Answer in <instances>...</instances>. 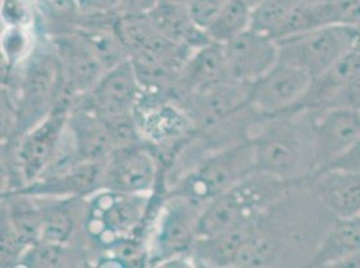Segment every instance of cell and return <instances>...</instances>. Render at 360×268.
I'll return each instance as SVG.
<instances>
[{
  "label": "cell",
  "mask_w": 360,
  "mask_h": 268,
  "mask_svg": "<svg viewBox=\"0 0 360 268\" xmlns=\"http://www.w3.org/2000/svg\"><path fill=\"white\" fill-rule=\"evenodd\" d=\"M359 74L360 50L354 47L328 70L312 79V85L299 105L296 113H317L330 109L345 86Z\"/></svg>",
  "instance_id": "16"
},
{
  "label": "cell",
  "mask_w": 360,
  "mask_h": 268,
  "mask_svg": "<svg viewBox=\"0 0 360 268\" xmlns=\"http://www.w3.org/2000/svg\"><path fill=\"white\" fill-rule=\"evenodd\" d=\"M231 81L253 83L278 62V46L265 34L249 29L224 45Z\"/></svg>",
  "instance_id": "12"
},
{
  "label": "cell",
  "mask_w": 360,
  "mask_h": 268,
  "mask_svg": "<svg viewBox=\"0 0 360 268\" xmlns=\"http://www.w3.org/2000/svg\"><path fill=\"white\" fill-rule=\"evenodd\" d=\"M255 172L253 140L240 141L206 157L180 181L169 196H183L206 206Z\"/></svg>",
  "instance_id": "2"
},
{
  "label": "cell",
  "mask_w": 360,
  "mask_h": 268,
  "mask_svg": "<svg viewBox=\"0 0 360 268\" xmlns=\"http://www.w3.org/2000/svg\"><path fill=\"white\" fill-rule=\"evenodd\" d=\"M227 79L230 78L224 46L209 43L193 51L180 73L178 85L186 97L196 90Z\"/></svg>",
  "instance_id": "19"
},
{
  "label": "cell",
  "mask_w": 360,
  "mask_h": 268,
  "mask_svg": "<svg viewBox=\"0 0 360 268\" xmlns=\"http://www.w3.org/2000/svg\"><path fill=\"white\" fill-rule=\"evenodd\" d=\"M356 27L336 25L276 41L278 60L304 69L316 78L351 51Z\"/></svg>",
  "instance_id": "3"
},
{
  "label": "cell",
  "mask_w": 360,
  "mask_h": 268,
  "mask_svg": "<svg viewBox=\"0 0 360 268\" xmlns=\"http://www.w3.org/2000/svg\"><path fill=\"white\" fill-rule=\"evenodd\" d=\"M252 10H255L257 7H259L261 4H264L265 1H268V0H243Z\"/></svg>",
  "instance_id": "31"
},
{
  "label": "cell",
  "mask_w": 360,
  "mask_h": 268,
  "mask_svg": "<svg viewBox=\"0 0 360 268\" xmlns=\"http://www.w3.org/2000/svg\"><path fill=\"white\" fill-rule=\"evenodd\" d=\"M314 116L316 170H320L352 147L360 137V110L338 106Z\"/></svg>",
  "instance_id": "10"
},
{
  "label": "cell",
  "mask_w": 360,
  "mask_h": 268,
  "mask_svg": "<svg viewBox=\"0 0 360 268\" xmlns=\"http://www.w3.org/2000/svg\"><path fill=\"white\" fill-rule=\"evenodd\" d=\"M158 179V163L146 147L117 148L106 160L103 189L129 194L150 192Z\"/></svg>",
  "instance_id": "9"
},
{
  "label": "cell",
  "mask_w": 360,
  "mask_h": 268,
  "mask_svg": "<svg viewBox=\"0 0 360 268\" xmlns=\"http://www.w3.org/2000/svg\"><path fill=\"white\" fill-rule=\"evenodd\" d=\"M31 1H34V0H31Z\"/></svg>",
  "instance_id": "34"
},
{
  "label": "cell",
  "mask_w": 360,
  "mask_h": 268,
  "mask_svg": "<svg viewBox=\"0 0 360 268\" xmlns=\"http://www.w3.org/2000/svg\"><path fill=\"white\" fill-rule=\"evenodd\" d=\"M231 0H188L187 10L196 25L206 31Z\"/></svg>",
  "instance_id": "26"
},
{
  "label": "cell",
  "mask_w": 360,
  "mask_h": 268,
  "mask_svg": "<svg viewBox=\"0 0 360 268\" xmlns=\"http://www.w3.org/2000/svg\"><path fill=\"white\" fill-rule=\"evenodd\" d=\"M253 10L243 0H231L206 29L212 43L226 45L252 29Z\"/></svg>",
  "instance_id": "21"
},
{
  "label": "cell",
  "mask_w": 360,
  "mask_h": 268,
  "mask_svg": "<svg viewBox=\"0 0 360 268\" xmlns=\"http://www.w3.org/2000/svg\"><path fill=\"white\" fill-rule=\"evenodd\" d=\"M309 0H268L253 10L252 29L273 39L286 18L300 4Z\"/></svg>",
  "instance_id": "22"
},
{
  "label": "cell",
  "mask_w": 360,
  "mask_h": 268,
  "mask_svg": "<svg viewBox=\"0 0 360 268\" xmlns=\"http://www.w3.org/2000/svg\"><path fill=\"white\" fill-rule=\"evenodd\" d=\"M171 1H178V3H184V4L188 3V0H171Z\"/></svg>",
  "instance_id": "33"
},
{
  "label": "cell",
  "mask_w": 360,
  "mask_h": 268,
  "mask_svg": "<svg viewBox=\"0 0 360 268\" xmlns=\"http://www.w3.org/2000/svg\"><path fill=\"white\" fill-rule=\"evenodd\" d=\"M205 208L183 196H171L153 234V250L159 260L187 253L198 240V225Z\"/></svg>",
  "instance_id": "7"
},
{
  "label": "cell",
  "mask_w": 360,
  "mask_h": 268,
  "mask_svg": "<svg viewBox=\"0 0 360 268\" xmlns=\"http://www.w3.org/2000/svg\"><path fill=\"white\" fill-rule=\"evenodd\" d=\"M41 208V239L47 243L63 246L73 234L70 212L58 203H39Z\"/></svg>",
  "instance_id": "23"
},
{
  "label": "cell",
  "mask_w": 360,
  "mask_h": 268,
  "mask_svg": "<svg viewBox=\"0 0 360 268\" xmlns=\"http://www.w3.org/2000/svg\"><path fill=\"white\" fill-rule=\"evenodd\" d=\"M309 189L335 219L360 215V173L343 169H321L308 180Z\"/></svg>",
  "instance_id": "15"
},
{
  "label": "cell",
  "mask_w": 360,
  "mask_h": 268,
  "mask_svg": "<svg viewBox=\"0 0 360 268\" xmlns=\"http://www.w3.org/2000/svg\"><path fill=\"white\" fill-rule=\"evenodd\" d=\"M31 0H1V20L6 27H29L32 20Z\"/></svg>",
  "instance_id": "25"
},
{
  "label": "cell",
  "mask_w": 360,
  "mask_h": 268,
  "mask_svg": "<svg viewBox=\"0 0 360 268\" xmlns=\"http://www.w3.org/2000/svg\"><path fill=\"white\" fill-rule=\"evenodd\" d=\"M77 11L86 16L117 15L121 0H72Z\"/></svg>",
  "instance_id": "27"
},
{
  "label": "cell",
  "mask_w": 360,
  "mask_h": 268,
  "mask_svg": "<svg viewBox=\"0 0 360 268\" xmlns=\"http://www.w3.org/2000/svg\"><path fill=\"white\" fill-rule=\"evenodd\" d=\"M323 169H343L360 173V137L345 154H342L339 159H336L333 163Z\"/></svg>",
  "instance_id": "28"
},
{
  "label": "cell",
  "mask_w": 360,
  "mask_h": 268,
  "mask_svg": "<svg viewBox=\"0 0 360 268\" xmlns=\"http://www.w3.org/2000/svg\"><path fill=\"white\" fill-rule=\"evenodd\" d=\"M312 79L304 69L278 60L252 83L249 107L262 119L296 113Z\"/></svg>",
  "instance_id": "5"
},
{
  "label": "cell",
  "mask_w": 360,
  "mask_h": 268,
  "mask_svg": "<svg viewBox=\"0 0 360 268\" xmlns=\"http://www.w3.org/2000/svg\"><path fill=\"white\" fill-rule=\"evenodd\" d=\"M63 72L65 100L89 93L90 89L105 73L106 69L97 57L84 34L60 36L56 42Z\"/></svg>",
  "instance_id": "14"
},
{
  "label": "cell",
  "mask_w": 360,
  "mask_h": 268,
  "mask_svg": "<svg viewBox=\"0 0 360 268\" xmlns=\"http://www.w3.org/2000/svg\"><path fill=\"white\" fill-rule=\"evenodd\" d=\"M265 126L255 135V169L278 179L300 182L316 170L314 116L297 112L265 119Z\"/></svg>",
  "instance_id": "1"
},
{
  "label": "cell",
  "mask_w": 360,
  "mask_h": 268,
  "mask_svg": "<svg viewBox=\"0 0 360 268\" xmlns=\"http://www.w3.org/2000/svg\"><path fill=\"white\" fill-rule=\"evenodd\" d=\"M148 15L158 31L176 45L195 51L199 47L212 43L206 31L193 20L184 3L162 0Z\"/></svg>",
  "instance_id": "17"
},
{
  "label": "cell",
  "mask_w": 360,
  "mask_h": 268,
  "mask_svg": "<svg viewBox=\"0 0 360 268\" xmlns=\"http://www.w3.org/2000/svg\"><path fill=\"white\" fill-rule=\"evenodd\" d=\"M65 97V72L57 53L31 60L23 75L19 100V126L25 133L47 117Z\"/></svg>",
  "instance_id": "4"
},
{
  "label": "cell",
  "mask_w": 360,
  "mask_h": 268,
  "mask_svg": "<svg viewBox=\"0 0 360 268\" xmlns=\"http://www.w3.org/2000/svg\"><path fill=\"white\" fill-rule=\"evenodd\" d=\"M360 253V215L336 219L320 240L308 266L338 267L342 262Z\"/></svg>",
  "instance_id": "18"
},
{
  "label": "cell",
  "mask_w": 360,
  "mask_h": 268,
  "mask_svg": "<svg viewBox=\"0 0 360 268\" xmlns=\"http://www.w3.org/2000/svg\"><path fill=\"white\" fill-rule=\"evenodd\" d=\"M29 27H6L1 35V53L8 66H16L25 60L31 48Z\"/></svg>",
  "instance_id": "24"
},
{
  "label": "cell",
  "mask_w": 360,
  "mask_h": 268,
  "mask_svg": "<svg viewBox=\"0 0 360 268\" xmlns=\"http://www.w3.org/2000/svg\"><path fill=\"white\" fill-rule=\"evenodd\" d=\"M338 106L360 110V74L356 75L335 100L332 107Z\"/></svg>",
  "instance_id": "29"
},
{
  "label": "cell",
  "mask_w": 360,
  "mask_h": 268,
  "mask_svg": "<svg viewBox=\"0 0 360 268\" xmlns=\"http://www.w3.org/2000/svg\"><path fill=\"white\" fill-rule=\"evenodd\" d=\"M91 203L88 219V232L100 241H116L115 236H122L132 231L146 210L143 194H121L105 189Z\"/></svg>",
  "instance_id": "11"
},
{
  "label": "cell",
  "mask_w": 360,
  "mask_h": 268,
  "mask_svg": "<svg viewBox=\"0 0 360 268\" xmlns=\"http://www.w3.org/2000/svg\"><path fill=\"white\" fill-rule=\"evenodd\" d=\"M141 85L131 60L106 70L90 89L85 104L104 119L134 114L141 97Z\"/></svg>",
  "instance_id": "8"
},
{
  "label": "cell",
  "mask_w": 360,
  "mask_h": 268,
  "mask_svg": "<svg viewBox=\"0 0 360 268\" xmlns=\"http://www.w3.org/2000/svg\"><path fill=\"white\" fill-rule=\"evenodd\" d=\"M181 113L183 112H179L176 107L159 102L153 98L143 102L141 97L134 112L141 134L144 133L156 142L176 138L188 132L191 125L190 119L187 114L184 116Z\"/></svg>",
  "instance_id": "20"
},
{
  "label": "cell",
  "mask_w": 360,
  "mask_h": 268,
  "mask_svg": "<svg viewBox=\"0 0 360 268\" xmlns=\"http://www.w3.org/2000/svg\"><path fill=\"white\" fill-rule=\"evenodd\" d=\"M53 1L54 4H65V3H72V0H50ZM73 4V3H72Z\"/></svg>",
  "instance_id": "32"
},
{
  "label": "cell",
  "mask_w": 360,
  "mask_h": 268,
  "mask_svg": "<svg viewBox=\"0 0 360 268\" xmlns=\"http://www.w3.org/2000/svg\"><path fill=\"white\" fill-rule=\"evenodd\" d=\"M162 0H121L119 14L124 15H148Z\"/></svg>",
  "instance_id": "30"
},
{
  "label": "cell",
  "mask_w": 360,
  "mask_h": 268,
  "mask_svg": "<svg viewBox=\"0 0 360 268\" xmlns=\"http://www.w3.org/2000/svg\"><path fill=\"white\" fill-rule=\"evenodd\" d=\"M252 83L222 81L184 97V113L207 128L249 107Z\"/></svg>",
  "instance_id": "13"
},
{
  "label": "cell",
  "mask_w": 360,
  "mask_h": 268,
  "mask_svg": "<svg viewBox=\"0 0 360 268\" xmlns=\"http://www.w3.org/2000/svg\"><path fill=\"white\" fill-rule=\"evenodd\" d=\"M69 113L70 102L62 101L23 135L16 150V164L27 184L41 179L57 156L68 130Z\"/></svg>",
  "instance_id": "6"
}]
</instances>
